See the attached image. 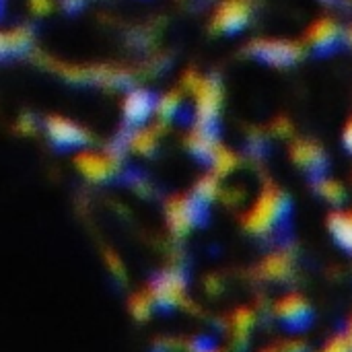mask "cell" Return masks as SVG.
Returning <instances> with one entry per match:
<instances>
[{
  "label": "cell",
  "mask_w": 352,
  "mask_h": 352,
  "mask_svg": "<svg viewBox=\"0 0 352 352\" xmlns=\"http://www.w3.org/2000/svg\"><path fill=\"white\" fill-rule=\"evenodd\" d=\"M340 37H342V31L340 27L330 21V19H322L318 21L309 31H307V41L309 45L320 52V54H326V52H334L336 45H340Z\"/></svg>",
  "instance_id": "7a4b0ae2"
},
{
  "label": "cell",
  "mask_w": 352,
  "mask_h": 352,
  "mask_svg": "<svg viewBox=\"0 0 352 352\" xmlns=\"http://www.w3.org/2000/svg\"><path fill=\"white\" fill-rule=\"evenodd\" d=\"M332 231H334L336 239L352 252V217L336 214L332 219Z\"/></svg>",
  "instance_id": "5b68a950"
},
{
  "label": "cell",
  "mask_w": 352,
  "mask_h": 352,
  "mask_svg": "<svg viewBox=\"0 0 352 352\" xmlns=\"http://www.w3.org/2000/svg\"><path fill=\"white\" fill-rule=\"evenodd\" d=\"M293 155H295V161L299 165L307 167V169H322L324 167V153L318 146L309 144V142L297 144Z\"/></svg>",
  "instance_id": "277c9868"
},
{
  "label": "cell",
  "mask_w": 352,
  "mask_h": 352,
  "mask_svg": "<svg viewBox=\"0 0 352 352\" xmlns=\"http://www.w3.org/2000/svg\"><path fill=\"white\" fill-rule=\"evenodd\" d=\"M254 56L266 64L274 66H291L301 58V47L291 41L280 39H264L254 43Z\"/></svg>",
  "instance_id": "6da1fadb"
},
{
  "label": "cell",
  "mask_w": 352,
  "mask_h": 352,
  "mask_svg": "<svg viewBox=\"0 0 352 352\" xmlns=\"http://www.w3.org/2000/svg\"><path fill=\"white\" fill-rule=\"evenodd\" d=\"M349 37H351V41H352V29H351V33H349Z\"/></svg>",
  "instance_id": "52a82bcc"
},
{
  "label": "cell",
  "mask_w": 352,
  "mask_h": 352,
  "mask_svg": "<svg viewBox=\"0 0 352 352\" xmlns=\"http://www.w3.org/2000/svg\"><path fill=\"white\" fill-rule=\"evenodd\" d=\"M344 144H346V148L352 153V120L349 122L346 130H344Z\"/></svg>",
  "instance_id": "8992f818"
},
{
  "label": "cell",
  "mask_w": 352,
  "mask_h": 352,
  "mask_svg": "<svg viewBox=\"0 0 352 352\" xmlns=\"http://www.w3.org/2000/svg\"><path fill=\"white\" fill-rule=\"evenodd\" d=\"M250 19V6L243 2V0H233L229 2L223 12H221V27L227 29V31H237L241 29Z\"/></svg>",
  "instance_id": "3957f363"
}]
</instances>
